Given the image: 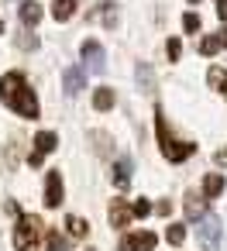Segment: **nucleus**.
I'll list each match as a JSON object with an SVG mask.
<instances>
[{
	"instance_id": "nucleus-1",
	"label": "nucleus",
	"mask_w": 227,
	"mask_h": 251,
	"mask_svg": "<svg viewBox=\"0 0 227 251\" xmlns=\"http://www.w3.org/2000/svg\"><path fill=\"white\" fill-rule=\"evenodd\" d=\"M0 100H4L11 110H18L21 117H31V121L38 117V100L28 90L25 73H7L4 79H0Z\"/></svg>"
},
{
	"instance_id": "nucleus-2",
	"label": "nucleus",
	"mask_w": 227,
	"mask_h": 251,
	"mask_svg": "<svg viewBox=\"0 0 227 251\" xmlns=\"http://www.w3.org/2000/svg\"><path fill=\"white\" fill-rule=\"evenodd\" d=\"M42 234H45V227H42L38 217H25V213L18 217V227H14V244H18V251H42V248H38Z\"/></svg>"
},
{
	"instance_id": "nucleus-3",
	"label": "nucleus",
	"mask_w": 227,
	"mask_h": 251,
	"mask_svg": "<svg viewBox=\"0 0 227 251\" xmlns=\"http://www.w3.org/2000/svg\"><path fill=\"white\" fill-rule=\"evenodd\" d=\"M196 234H200V241H203V251H217V248H220V234H224V227H220L217 217L206 213V217L196 224Z\"/></svg>"
},
{
	"instance_id": "nucleus-4",
	"label": "nucleus",
	"mask_w": 227,
	"mask_h": 251,
	"mask_svg": "<svg viewBox=\"0 0 227 251\" xmlns=\"http://www.w3.org/2000/svg\"><path fill=\"white\" fill-rule=\"evenodd\" d=\"M83 62L90 66V73H103L107 69V52H103V45L100 42H83Z\"/></svg>"
},
{
	"instance_id": "nucleus-5",
	"label": "nucleus",
	"mask_w": 227,
	"mask_h": 251,
	"mask_svg": "<svg viewBox=\"0 0 227 251\" xmlns=\"http://www.w3.org/2000/svg\"><path fill=\"white\" fill-rule=\"evenodd\" d=\"M117 251H155V234L151 230H141V234H127L121 241Z\"/></svg>"
},
{
	"instance_id": "nucleus-6",
	"label": "nucleus",
	"mask_w": 227,
	"mask_h": 251,
	"mask_svg": "<svg viewBox=\"0 0 227 251\" xmlns=\"http://www.w3.org/2000/svg\"><path fill=\"white\" fill-rule=\"evenodd\" d=\"M62 86H66V93H69V97H76L79 90H86V69H79V66L62 69Z\"/></svg>"
},
{
	"instance_id": "nucleus-7",
	"label": "nucleus",
	"mask_w": 227,
	"mask_h": 251,
	"mask_svg": "<svg viewBox=\"0 0 227 251\" xmlns=\"http://www.w3.org/2000/svg\"><path fill=\"white\" fill-rule=\"evenodd\" d=\"M55 145H59V138L52 134V131H42L38 138H35V151H31V165H42V158L49 155V151H55Z\"/></svg>"
},
{
	"instance_id": "nucleus-8",
	"label": "nucleus",
	"mask_w": 227,
	"mask_h": 251,
	"mask_svg": "<svg viewBox=\"0 0 227 251\" xmlns=\"http://www.w3.org/2000/svg\"><path fill=\"white\" fill-rule=\"evenodd\" d=\"M62 203V176L59 169H52L45 176V206H59Z\"/></svg>"
},
{
	"instance_id": "nucleus-9",
	"label": "nucleus",
	"mask_w": 227,
	"mask_h": 251,
	"mask_svg": "<svg viewBox=\"0 0 227 251\" xmlns=\"http://www.w3.org/2000/svg\"><path fill=\"white\" fill-rule=\"evenodd\" d=\"M18 18H21V25H25V28H35V25L42 21V7L35 4V0H25V4L18 7Z\"/></svg>"
},
{
	"instance_id": "nucleus-10",
	"label": "nucleus",
	"mask_w": 227,
	"mask_h": 251,
	"mask_svg": "<svg viewBox=\"0 0 227 251\" xmlns=\"http://www.w3.org/2000/svg\"><path fill=\"white\" fill-rule=\"evenodd\" d=\"M107 217H110V224H114V227H127V220L134 217V210H131L127 203L114 200V203H110V213H107Z\"/></svg>"
},
{
	"instance_id": "nucleus-11",
	"label": "nucleus",
	"mask_w": 227,
	"mask_h": 251,
	"mask_svg": "<svg viewBox=\"0 0 227 251\" xmlns=\"http://www.w3.org/2000/svg\"><path fill=\"white\" fill-rule=\"evenodd\" d=\"M114 182H117V189H127L131 186V162L127 158L114 162Z\"/></svg>"
},
{
	"instance_id": "nucleus-12",
	"label": "nucleus",
	"mask_w": 227,
	"mask_h": 251,
	"mask_svg": "<svg viewBox=\"0 0 227 251\" xmlns=\"http://www.w3.org/2000/svg\"><path fill=\"white\" fill-rule=\"evenodd\" d=\"M220 193H224V176H220V172H210V176L203 179V196L213 200V196H220Z\"/></svg>"
},
{
	"instance_id": "nucleus-13",
	"label": "nucleus",
	"mask_w": 227,
	"mask_h": 251,
	"mask_svg": "<svg viewBox=\"0 0 227 251\" xmlns=\"http://www.w3.org/2000/svg\"><path fill=\"white\" fill-rule=\"evenodd\" d=\"M76 7H79L76 0H55V4H52V18L55 21H69L76 14Z\"/></svg>"
},
{
	"instance_id": "nucleus-14",
	"label": "nucleus",
	"mask_w": 227,
	"mask_h": 251,
	"mask_svg": "<svg viewBox=\"0 0 227 251\" xmlns=\"http://www.w3.org/2000/svg\"><path fill=\"white\" fill-rule=\"evenodd\" d=\"M93 107H97V110H110V107H114V90H110V86H100V90L93 93Z\"/></svg>"
},
{
	"instance_id": "nucleus-15",
	"label": "nucleus",
	"mask_w": 227,
	"mask_h": 251,
	"mask_svg": "<svg viewBox=\"0 0 227 251\" xmlns=\"http://www.w3.org/2000/svg\"><path fill=\"white\" fill-rule=\"evenodd\" d=\"M206 79H210V86H213V90H220V93L227 97V73H224L220 66H213V69L206 73Z\"/></svg>"
},
{
	"instance_id": "nucleus-16",
	"label": "nucleus",
	"mask_w": 227,
	"mask_h": 251,
	"mask_svg": "<svg viewBox=\"0 0 227 251\" xmlns=\"http://www.w3.org/2000/svg\"><path fill=\"white\" fill-rule=\"evenodd\" d=\"M66 227H69L73 237H86V234H90V224L79 220V217H66Z\"/></svg>"
},
{
	"instance_id": "nucleus-17",
	"label": "nucleus",
	"mask_w": 227,
	"mask_h": 251,
	"mask_svg": "<svg viewBox=\"0 0 227 251\" xmlns=\"http://www.w3.org/2000/svg\"><path fill=\"white\" fill-rule=\"evenodd\" d=\"M45 244H49V251H66V248H69V241H66L59 230H49V234H45Z\"/></svg>"
},
{
	"instance_id": "nucleus-18",
	"label": "nucleus",
	"mask_w": 227,
	"mask_h": 251,
	"mask_svg": "<svg viewBox=\"0 0 227 251\" xmlns=\"http://www.w3.org/2000/svg\"><path fill=\"white\" fill-rule=\"evenodd\" d=\"M165 241H169V244H182V241H186V224H172V227L165 230Z\"/></svg>"
},
{
	"instance_id": "nucleus-19",
	"label": "nucleus",
	"mask_w": 227,
	"mask_h": 251,
	"mask_svg": "<svg viewBox=\"0 0 227 251\" xmlns=\"http://www.w3.org/2000/svg\"><path fill=\"white\" fill-rule=\"evenodd\" d=\"M186 213H189V217H206V203L196 200V196H189V200H186Z\"/></svg>"
},
{
	"instance_id": "nucleus-20",
	"label": "nucleus",
	"mask_w": 227,
	"mask_h": 251,
	"mask_svg": "<svg viewBox=\"0 0 227 251\" xmlns=\"http://www.w3.org/2000/svg\"><path fill=\"white\" fill-rule=\"evenodd\" d=\"M220 45H224V38L210 35V38H203V42H200V52H203V55H213V52H217Z\"/></svg>"
},
{
	"instance_id": "nucleus-21",
	"label": "nucleus",
	"mask_w": 227,
	"mask_h": 251,
	"mask_svg": "<svg viewBox=\"0 0 227 251\" xmlns=\"http://www.w3.org/2000/svg\"><path fill=\"white\" fill-rule=\"evenodd\" d=\"M182 28H186L189 35H193V31H200V14H186V18H182Z\"/></svg>"
},
{
	"instance_id": "nucleus-22",
	"label": "nucleus",
	"mask_w": 227,
	"mask_h": 251,
	"mask_svg": "<svg viewBox=\"0 0 227 251\" xmlns=\"http://www.w3.org/2000/svg\"><path fill=\"white\" fill-rule=\"evenodd\" d=\"M179 52H182V45H179V38H169V45H165V55H169V59L176 62V59H179Z\"/></svg>"
},
{
	"instance_id": "nucleus-23",
	"label": "nucleus",
	"mask_w": 227,
	"mask_h": 251,
	"mask_svg": "<svg viewBox=\"0 0 227 251\" xmlns=\"http://www.w3.org/2000/svg\"><path fill=\"white\" fill-rule=\"evenodd\" d=\"M131 210H134V217H148L151 213V203L148 200H138V203H131Z\"/></svg>"
},
{
	"instance_id": "nucleus-24",
	"label": "nucleus",
	"mask_w": 227,
	"mask_h": 251,
	"mask_svg": "<svg viewBox=\"0 0 227 251\" xmlns=\"http://www.w3.org/2000/svg\"><path fill=\"white\" fill-rule=\"evenodd\" d=\"M18 45H21V49H38V38H35V35H31V38H28V35H21V38H18Z\"/></svg>"
},
{
	"instance_id": "nucleus-25",
	"label": "nucleus",
	"mask_w": 227,
	"mask_h": 251,
	"mask_svg": "<svg viewBox=\"0 0 227 251\" xmlns=\"http://www.w3.org/2000/svg\"><path fill=\"white\" fill-rule=\"evenodd\" d=\"M217 18L227 21V0H217Z\"/></svg>"
},
{
	"instance_id": "nucleus-26",
	"label": "nucleus",
	"mask_w": 227,
	"mask_h": 251,
	"mask_svg": "<svg viewBox=\"0 0 227 251\" xmlns=\"http://www.w3.org/2000/svg\"><path fill=\"white\" fill-rule=\"evenodd\" d=\"M213 162H217V165H227V148H220V151L213 155Z\"/></svg>"
},
{
	"instance_id": "nucleus-27",
	"label": "nucleus",
	"mask_w": 227,
	"mask_h": 251,
	"mask_svg": "<svg viewBox=\"0 0 227 251\" xmlns=\"http://www.w3.org/2000/svg\"><path fill=\"white\" fill-rule=\"evenodd\" d=\"M220 38H224V45H227V28H224V35H220Z\"/></svg>"
},
{
	"instance_id": "nucleus-28",
	"label": "nucleus",
	"mask_w": 227,
	"mask_h": 251,
	"mask_svg": "<svg viewBox=\"0 0 227 251\" xmlns=\"http://www.w3.org/2000/svg\"><path fill=\"white\" fill-rule=\"evenodd\" d=\"M0 35H4V21H0Z\"/></svg>"
},
{
	"instance_id": "nucleus-29",
	"label": "nucleus",
	"mask_w": 227,
	"mask_h": 251,
	"mask_svg": "<svg viewBox=\"0 0 227 251\" xmlns=\"http://www.w3.org/2000/svg\"><path fill=\"white\" fill-rule=\"evenodd\" d=\"M189 4H200V0H189Z\"/></svg>"
}]
</instances>
